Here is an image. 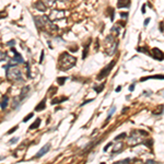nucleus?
Instances as JSON below:
<instances>
[{
    "instance_id": "obj_1",
    "label": "nucleus",
    "mask_w": 164,
    "mask_h": 164,
    "mask_svg": "<svg viewBox=\"0 0 164 164\" xmlns=\"http://www.w3.org/2000/svg\"><path fill=\"white\" fill-rule=\"evenodd\" d=\"M76 63H77L76 57L71 56V55H69L68 53H63V54H61L59 57V63H58V65H59V70H61V71H67V70L71 69L72 67H75Z\"/></svg>"
},
{
    "instance_id": "obj_2",
    "label": "nucleus",
    "mask_w": 164,
    "mask_h": 164,
    "mask_svg": "<svg viewBox=\"0 0 164 164\" xmlns=\"http://www.w3.org/2000/svg\"><path fill=\"white\" fill-rule=\"evenodd\" d=\"M7 77L10 81H14V82H23L22 79V75H21V71H20L19 68H16V66H11L10 68L7 69Z\"/></svg>"
},
{
    "instance_id": "obj_3",
    "label": "nucleus",
    "mask_w": 164,
    "mask_h": 164,
    "mask_svg": "<svg viewBox=\"0 0 164 164\" xmlns=\"http://www.w3.org/2000/svg\"><path fill=\"white\" fill-rule=\"evenodd\" d=\"M116 42L114 41V37L112 35H108L107 37L105 38V49H106V54L108 56L114 55V53L116 51Z\"/></svg>"
},
{
    "instance_id": "obj_4",
    "label": "nucleus",
    "mask_w": 164,
    "mask_h": 164,
    "mask_svg": "<svg viewBox=\"0 0 164 164\" xmlns=\"http://www.w3.org/2000/svg\"><path fill=\"white\" fill-rule=\"evenodd\" d=\"M115 63H116V61L115 60H112L110 63H108L107 66H105L103 69L100 71V73L98 75V77H96V80H102V79H104L105 77L108 76L110 72V70L113 69V67L115 66Z\"/></svg>"
},
{
    "instance_id": "obj_5",
    "label": "nucleus",
    "mask_w": 164,
    "mask_h": 164,
    "mask_svg": "<svg viewBox=\"0 0 164 164\" xmlns=\"http://www.w3.org/2000/svg\"><path fill=\"white\" fill-rule=\"evenodd\" d=\"M11 51L14 54V57H12L11 60H10V66H16V65H19V63H24V60H23L22 56H21V55H20L19 53L14 49V48H11Z\"/></svg>"
},
{
    "instance_id": "obj_6",
    "label": "nucleus",
    "mask_w": 164,
    "mask_h": 164,
    "mask_svg": "<svg viewBox=\"0 0 164 164\" xmlns=\"http://www.w3.org/2000/svg\"><path fill=\"white\" fill-rule=\"evenodd\" d=\"M63 16H65V12H63V10H55V11H53V12H51V16H49L48 19H51V21H55V20L63 19Z\"/></svg>"
},
{
    "instance_id": "obj_7",
    "label": "nucleus",
    "mask_w": 164,
    "mask_h": 164,
    "mask_svg": "<svg viewBox=\"0 0 164 164\" xmlns=\"http://www.w3.org/2000/svg\"><path fill=\"white\" fill-rule=\"evenodd\" d=\"M49 150H51V143H47V145H45L44 147L37 152V154L35 155V158H42V157L44 154H46Z\"/></svg>"
},
{
    "instance_id": "obj_8",
    "label": "nucleus",
    "mask_w": 164,
    "mask_h": 164,
    "mask_svg": "<svg viewBox=\"0 0 164 164\" xmlns=\"http://www.w3.org/2000/svg\"><path fill=\"white\" fill-rule=\"evenodd\" d=\"M152 57L157 60H163V53L159 48H153L152 49Z\"/></svg>"
},
{
    "instance_id": "obj_9",
    "label": "nucleus",
    "mask_w": 164,
    "mask_h": 164,
    "mask_svg": "<svg viewBox=\"0 0 164 164\" xmlns=\"http://www.w3.org/2000/svg\"><path fill=\"white\" fill-rule=\"evenodd\" d=\"M141 141V137L140 136H136L135 133H133V135H131V137H129L128 138V142H129L130 145H137V143H139V142Z\"/></svg>"
},
{
    "instance_id": "obj_10",
    "label": "nucleus",
    "mask_w": 164,
    "mask_h": 164,
    "mask_svg": "<svg viewBox=\"0 0 164 164\" xmlns=\"http://www.w3.org/2000/svg\"><path fill=\"white\" fill-rule=\"evenodd\" d=\"M35 9L37 10V11H41V12H45L46 9H47V7L45 6L43 1L40 0V1H37V2L35 3Z\"/></svg>"
},
{
    "instance_id": "obj_11",
    "label": "nucleus",
    "mask_w": 164,
    "mask_h": 164,
    "mask_svg": "<svg viewBox=\"0 0 164 164\" xmlns=\"http://www.w3.org/2000/svg\"><path fill=\"white\" fill-rule=\"evenodd\" d=\"M28 91H30V88H28V86H24V88L22 89V91H21V93H20V95H19V98L21 101H23V100L28 96Z\"/></svg>"
},
{
    "instance_id": "obj_12",
    "label": "nucleus",
    "mask_w": 164,
    "mask_h": 164,
    "mask_svg": "<svg viewBox=\"0 0 164 164\" xmlns=\"http://www.w3.org/2000/svg\"><path fill=\"white\" fill-rule=\"evenodd\" d=\"M130 6V0H118V2H117V7L118 8H124V7H128Z\"/></svg>"
},
{
    "instance_id": "obj_13",
    "label": "nucleus",
    "mask_w": 164,
    "mask_h": 164,
    "mask_svg": "<svg viewBox=\"0 0 164 164\" xmlns=\"http://www.w3.org/2000/svg\"><path fill=\"white\" fill-rule=\"evenodd\" d=\"M45 107H46V98H44V100L35 107V110H36V112H41V110H44Z\"/></svg>"
},
{
    "instance_id": "obj_14",
    "label": "nucleus",
    "mask_w": 164,
    "mask_h": 164,
    "mask_svg": "<svg viewBox=\"0 0 164 164\" xmlns=\"http://www.w3.org/2000/svg\"><path fill=\"white\" fill-rule=\"evenodd\" d=\"M8 104H9V98L7 96V95H3V98H2V102H1V108L2 110H4V108L8 106Z\"/></svg>"
},
{
    "instance_id": "obj_15",
    "label": "nucleus",
    "mask_w": 164,
    "mask_h": 164,
    "mask_svg": "<svg viewBox=\"0 0 164 164\" xmlns=\"http://www.w3.org/2000/svg\"><path fill=\"white\" fill-rule=\"evenodd\" d=\"M41 118H37V119L35 120L34 123L32 124L31 126H30V129L31 130H33V129H36V128H38V127H40V125H41Z\"/></svg>"
},
{
    "instance_id": "obj_16",
    "label": "nucleus",
    "mask_w": 164,
    "mask_h": 164,
    "mask_svg": "<svg viewBox=\"0 0 164 164\" xmlns=\"http://www.w3.org/2000/svg\"><path fill=\"white\" fill-rule=\"evenodd\" d=\"M123 147H124V145L122 143V142H119V143H117V145H115V148H114V150H113V154H115V153H118V152L122 151V150H123Z\"/></svg>"
},
{
    "instance_id": "obj_17",
    "label": "nucleus",
    "mask_w": 164,
    "mask_h": 164,
    "mask_svg": "<svg viewBox=\"0 0 164 164\" xmlns=\"http://www.w3.org/2000/svg\"><path fill=\"white\" fill-rule=\"evenodd\" d=\"M68 98H53V101H51V104L53 105H55V104H59V103H61V102H63V101H67Z\"/></svg>"
},
{
    "instance_id": "obj_18",
    "label": "nucleus",
    "mask_w": 164,
    "mask_h": 164,
    "mask_svg": "<svg viewBox=\"0 0 164 164\" xmlns=\"http://www.w3.org/2000/svg\"><path fill=\"white\" fill-rule=\"evenodd\" d=\"M148 79H163V76L160 75V76H151V77H147V78H141L140 81H145Z\"/></svg>"
},
{
    "instance_id": "obj_19",
    "label": "nucleus",
    "mask_w": 164,
    "mask_h": 164,
    "mask_svg": "<svg viewBox=\"0 0 164 164\" xmlns=\"http://www.w3.org/2000/svg\"><path fill=\"white\" fill-rule=\"evenodd\" d=\"M91 43V40H90V42H89L88 44L84 46V51H83V56H82V59H85L86 58V55H88V51H89V44Z\"/></svg>"
},
{
    "instance_id": "obj_20",
    "label": "nucleus",
    "mask_w": 164,
    "mask_h": 164,
    "mask_svg": "<svg viewBox=\"0 0 164 164\" xmlns=\"http://www.w3.org/2000/svg\"><path fill=\"white\" fill-rule=\"evenodd\" d=\"M55 1H56V0H44V4L47 7H51L54 6Z\"/></svg>"
},
{
    "instance_id": "obj_21",
    "label": "nucleus",
    "mask_w": 164,
    "mask_h": 164,
    "mask_svg": "<svg viewBox=\"0 0 164 164\" xmlns=\"http://www.w3.org/2000/svg\"><path fill=\"white\" fill-rule=\"evenodd\" d=\"M66 80H67V78H65V77H60V78H58V79H57V83H58V84L59 85H63V83H65V82H66Z\"/></svg>"
},
{
    "instance_id": "obj_22",
    "label": "nucleus",
    "mask_w": 164,
    "mask_h": 164,
    "mask_svg": "<svg viewBox=\"0 0 164 164\" xmlns=\"http://www.w3.org/2000/svg\"><path fill=\"white\" fill-rule=\"evenodd\" d=\"M94 91L98 92V93H101L102 91H103V89H104V84H101L100 86H94Z\"/></svg>"
},
{
    "instance_id": "obj_23",
    "label": "nucleus",
    "mask_w": 164,
    "mask_h": 164,
    "mask_svg": "<svg viewBox=\"0 0 164 164\" xmlns=\"http://www.w3.org/2000/svg\"><path fill=\"white\" fill-rule=\"evenodd\" d=\"M115 110H116V106H115V105H113V106H112V108L110 110V113H108L107 118H110V116H112V115L115 113Z\"/></svg>"
},
{
    "instance_id": "obj_24",
    "label": "nucleus",
    "mask_w": 164,
    "mask_h": 164,
    "mask_svg": "<svg viewBox=\"0 0 164 164\" xmlns=\"http://www.w3.org/2000/svg\"><path fill=\"white\" fill-rule=\"evenodd\" d=\"M125 137H127V135L125 133H120V135H118L117 137H115V140H120V139H124Z\"/></svg>"
},
{
    "instance_id": "obj_25",
    "label": "nucleus",
    "mask_w": 164,
    "mask_h": 164,
    "mask_svg": "<svg viewBox=\"0 0 164 164\" xmlns=\"http://www.w3.org/2000/svg\"><path fill=\"white\" fill-rule=\"evenodd\" d=\"M6 59H7V54L0 51V61H1V60H6Z\"/></svg>"
},
{
    "instance_id": "obj_26",
    "label": "nucleus",
    "mask_w": 164,
    "mask_h": 164,
    "mask_svg": "<svg viewBox=\"0 0 164 164\" xmlns=\"http://www.w3.org/2000/svg\"><path fill=\"white\" fill-rule=\"evenodd\" d=\"M145 145H147V147H148V148H152V140H151V139H148V140L145 142Z\"/></svg>"
},
{
    "instance_id": "obj_27",
    "label": "nucleus",
    "mask_w": 164,
    "mask_h": 164,
    "mask_svg": "<svg viewBox=\"0 0 164 164\" xmlns=\"http://www.w3.org/2000/svg\"><path fill=\"white\" fill-rule=\"evenodd\" d=\"M131 161L130 159H125V160H122V161H118L117 162V164H123V163H129V162Z\"/></svg>"
},
{
    "instance_id": "obj_28",
    "label": "nucleus",
    "mask_w": 164,
    "mask_h": 164,
    "mask_svg": "<svg viewBox=\"0 0 164 164\" xmlns=\"http://www.w3.org/2000/svg\"><path fill=\"white\" fill-rule=\"evenodd\" d=\"M137 51H140V53H145V54H149V51H145V48H142V47H138L137 48Z\"/></svg>"
},
{
    "instance_id": "obj_29",
    "label": "nucleus",
    "mask_w": 164,
    "mask_h": 164,
    "mask_svg": "<svg viewBox=\"0 0 164 164\" xmlns=\"http://www.w3.org/2000/svg\"><path fill=\"white\" fill-rule=\"evenodd\" d=\"M32 117H33V114H28V116L25 117V118H24V119H23V122H24V123H26V122H28V119H30V118H32Z\"/></svg>"
},
{
    "instance_id": "obj_30",
    "label": "nucleus",
    "mask_w": 164,
    "mask_h": 164,
    "mask_svg": "<svg viewBox=\"0 0 164 164\" xmlns=\"http://www.w3.org/2000/svg\"><path fill=\"white\" fill-rule=\"evenodd\" d=\"M18 129V126H16V127H13L12 129H10L9 131H8V135H11V133H14V131H16V130Z\"/></svg>"
},
{
    "instance_id": "obj_31",
    "label": "nucleus",
    "mask_w": 164,
    "mask_h": 164,
    "mask_svg": "<svg viewBox=\"0 0 164 164\" xmlns=\"http://www.w3.org/2000/svg\"><path fill=\"white\" fill-rule=\"evenodd\" d=\"M112 31H116V35H118V33H119V32H118L119 31V26H117V28L116 26H114V28H112Z\"/></svg>"
},
{
    "instance_id": "obj_32",
    "label": "nucleus",
    "mask_w": 164,
    "mask_h": 164,
    "mask_svg": "<svg viewBox=\"0 0 164 164\" xmlns=\"http://www.w3.org/2000/svg\"><path fill=\"white\" fill-rule=\"evenodd\" d=\"M110 145H112V142H110V143H107V145H105V147H104V151H105V152H106V151L108 150V149H110Z\"/></svg>"
},
{
    "instance_id": "obj_33",
    "label": "nucleus",
    "mask_w": 164,
    "mask_h": 164,
    "mask_svg": "<svg viewBox=\"0 0 164 164\" xmlns=\"http://www.w3.org/2000/svg\"><path fill=\"white\" fill-rule=\"evenodd\" d=\"M93 101H94V98H91V100H88V101H85L84 103H82L81 106H83V105H85V104H88V103H91V102H93Z\"/></svg>"
},
{
    "instance_id": "obj_34",
    "label": "nucleus",
    "mask_w": 164,
    "mask_h": 164,
    "mask_svg": "<svg viewBox=\"0 0 164 164\" xmlns=\"http://www.w3.org/2000/svg\"><path fill=\"white\" fill-rule=\"evenodd\" d=\"M120 16H122V18H123V19H124V18H125V19H127V16H128V13H127V12H125V13H120Z\"/></svg>"
},
{
    "instance_id": "obj_35",
    "label": "nucleus",
    "mask_w": 164,
    "mask_h": 164,
    "mask_svg": "<svg viewBox=\"0 0 164 164\" xmlns=\"http://www.w3.org/2000/svg\"><path fill=\"white\" fill-rule=\"evenodd\" d=\"M18 140H19V138H13V139H11V140H10L9 143H16Z\"/></svg>"
},
{
    "instance_id": "obj_36",
    "label": "nucleus",
    "mask_w": 164,
    "mask_h": 164,
    "mask_svg": "<svg viewBox=\"0 0 164 164\" xmlns=\"http://www.w3.org/2000/svg\"><path fill=\"white\" fill-rule=\"evenodd\" d=\"M43 59H44V51H42V54H41V59H40V63H42V61H43Z\"/></svg>"
},
{
    "instance_id": "obj_37",
    "label": "nucleus",
    "mask_w": 164,
    "mask_h": 164,
    "mask_svg": "<svg viewBox=\"0 0 164 164\" xmlns=\"http://www.w3.org/2000/svg\"><path fill=\"white\" fill-rule=\"evenodd\" d=\"M6 16H7L6 12H0V19H1V18H6Z\"/></svg>"
},
{
    "instance_id": "obj_38",
    "label": "nucleus",
    "mask_w": 164,
    "mask_h": 164,
    "mask_svg": "<svg viewBox=\"0 0 164 164\" xmlns=\"http://www.w3.org/2000/svg\"><path fill=\"white\" fill-rule=\"evenodd\" d=\"M145 163H148V164H155V163H158V162H155V161H152V160H148V161L145 162Z\"/></svg>"
},
{
    "instance_id": "obj_39",
    "label": "nucleus",
    "mask_w": 164,
    "mask_h": 164,
    "mask_svg": "<svg viewBox=\"0 0 164 164\" xmlns=\"http://www.w3.org/2000/svg\"><path fill=\"white\" fill-rule=\"evenodd\" d=\"M135 90V84H131L129 86V91H133Z\"/></svg>"
},
{
    "instance_id": "obj_40",
    "label": "nucleus",
    "mask_w": 164,
    "mask_h": 164,
    "mask_svg": "<svg viewBox=\"0 0 164 164\" xmlns=\"http://www.w3.org/2000/svg\"><path fill=\"white\" fill-rule=\"evenodd\" d=\"M149 22H150V19H145V26H147L149 24Z\"/></svg>"
},
{
    "instance_id": "obj_41",
    "label": "nucleus",
    "mask_w": 164,
    "mask_h": 164,
    "mask_svg": "<svg viewBox=\"0 0 164 164\" xmlns=\"http://www.w3.org/2000/svg\"><path fill=\"white\" fill-rule=\"evenodd\" d=\"M160 30H161V32L163 33V22H161V24H160Z\"/></svg>"
},
{
    "instance_id": "obj_42",
    "label": "nucleus",
    "mask_w": 164,
    "mask_h": 164,
    "mask_svg": "<svg viewBox=\"0 0 164 164\" xmlns=\"http://www.w3.org/2000/svg\"><path fill=\"white\" fill-rule=\"evenodd\" d=\"M8 45H9V46H11V45H14V41H12V42H9V43H8Z\"/></svg>"
},
{
    "instance_id": "obj_43",
    "label": "nucleus",
    "mask_w": 164,
    "mask_h": 164,
    "mask_svg": "<svg viewBox=\"0 0 164 164\" xmlns=\"http://www.w3.org/2000/svg\"><path fill=\"white\" fill-rule=\"evenodd\" d=\"M120 90H122V86H118V88L116 89V92H119Z\"/></svg>"
},
{
    "instance_id": "obj_44",
    "label": "nucleus",
    "mask_w": 164,
    "mask_h": 164,
    "mask_svg": "<svg viewBox=\"0 0 164 164\" xmlns=\"http://www.w3.org/2000/svg\"><path fill=\"white\" fill-rule=\"evenodd\" d=\"M59 1H67V0H59Z\"/></svg>"
}]
</instances>
